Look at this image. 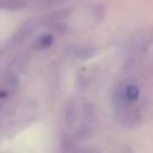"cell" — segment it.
<instances>
[{"label":"cell","instance_id":"obj_1","mask_svg":"<svg viewBox=\"0 0 153 153\" xmlns=\"http://www.w3.org/2000/svg\"><path fill=\"white\" fill-rule=\"evenodd\" d=\"M93 108L86 101H73L67 105L66 113H65V120L69 126L78 129L81 132H86L93 125Z\"/></svg>","mask_w":153,"mask_h":153},{"label":"cell","instance_id":"obj_2","mask_svg":"<svg viewBox=\"0 0 153 153\" xmlns=\"http://www.w3.org/2000/svg\"><path fill=\"white\" fill-rule=\"evenodd\" d=\"M53 43H54L53 32H43V34L38 35L34 39L32 48L36 51H45V50H47L50 46H53Z\"/></svg>","mask_w":153,"mask_h":153},{"label":"cell","instance_id":"obj_3","mask_svg":"<svg viewBox=\"0 0 153 153\" xmlns=\"http://www.w3.org/2000/svg\"><path fill=\"white\" fill-rule=\"evenodd\" d=\"M31 1L36 3L40 5H54V4H59V3H63L66 0H31Z\"/></svg>","mask_w":153,"mask_h":153}]
</instances>
